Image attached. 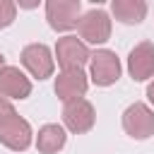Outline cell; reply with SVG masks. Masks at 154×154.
Returning a JSON list of instances; mask_svg holds the SVG:
<instances>
[{"label": "cell", "mask_w": 154, "mask_h": 154, "mask_svg": "<svg viewBox=\"0 0 154 154\" xmlns=\"http://www.w3.org/2000/svg\"><path fill=\"white\" fill-rule=\"evenodd\" d=\"M120 72H123V65H120V58L116 55V51L99 48V51L91 53V58H89V79L96 87L116 84L120 79Z\"/></svg>", "instance_id": "obj_1"}, {"label": "cell", "mask_w": 154, "mask_h": 154, "mask_svg": "<svg viewBox=\"0 0 154 154\" xmlns=\"http://www.w3.org/2000/svg\"><path fill=\"white\" fill-rule=\"evenodd\" d=\"M77 31H79V38L84 43H94V46H101L111 38V31H113V22H111V14L101 7L96 10H89L82 14L79 24H77Z\"/></svg>", "instance_id": "obj_2"}, {"label": "cell", "mask_w": 154, "mask_h": 154, "mask_svg": "<svg viewBox=\"0 0 154 154\" xmlns=\"http://www.w3.org/2000/svg\"><path fill=\"white\" fill-rule=\"evenodd\" d=\"M120 123H123L125 135L132 137V140H149L154 135V111L142 101L130 103L123 111Z\"/></svg>", "instance_id": "obj_3"}, {"label": "cell", "mask_w": 154, "mask_h": 154, "mask_svg": "<svg viewBox=\"0 0 154 154\" xmlns=\"http://www.w3.org/2000/svg\"><path fill=\"white\" fill-rule=\"evenodd\" d=\"M46 19L53 31H72L82 19V5L79 0H48Z\"/></svg>", "instance_id": "obj_4"}, {"label": "cell", "mask_w": 154, "mask_h": 154, "mask_svg": "<svg viewBox=\"0 0 154 154\" xmlns=\"http://www.w3.org/2000/svg\"><path fill=\"white\" fill-rule=\"evenodd\" d=\"M19 60H22V65L26 67V72L34 79H48V77H53L55 55L51 53V48L46 43H29V46H24Z\"/></svg>", "instance_id": "obj_5"}, {"label": "cell", "mask_w": 154, "mask_h": 154, "mask_svg": "<svg viewBox=\"0 0 154 154\" xmlns=\"http://www.w3.org/2000/svg\"><path fill=\"white\" fill-rule=\"evenodd\" d=\"M0 142L10 152H24V149H29L31 142H34V130H31L29 120L22 118L19 113H14L7 120H2L0 123Z\"/></svg>", "instance_id": "obj_6"}, {"label": "cell", "mask_w": 154, "mask_h": 154, "mask_svg": "<svg viewBox=\"0 0 154 154\" xmlns=\"http://www.w3.org/2000/svg\"><path fill=\"white\" fill-rule=\"evenodd\" d=\"M89 58H91V53L82 38L67 34L55 41V60L63 70H82V65L89 63Z\"/></svg>", "instance_id": "obj_7"}, {"label": "cell", "mask_w": 154, "mask_h": 154, "mask_svg": "<svg viewBox=\"0 0 154 154\" xmlns=\"http://www.w3.org/2000/svg\"><path fill=\"white\" fill-rule=\"evenodd\" d=\"M96 123V108L91 101L87 99H79V101H72V103H65L63 106V125L72 132V135H84L94 128Z\"/></svg>", "instance_id": "obj_8"}, {"label": "cell", "mask_w": 154, "mask_h": 154, "mask_svg": "<svg viewBox=\"0 0 154 154\" xmlns=\"http://www.w3.org/2000/svg\"><path fill=\"white\" fill-rule=\"evenodd\" d=\"M87 89H89V77L84 75V70H63L53 84V91L63 103L84 99Z\"/></svg>", "instance_id": "obj_9"}, {"label": "cell", "mask_w": 154, "mask_h": 154, "mask_svg": "<svg viewBox=\"0 0 154 154\" xmlns=\"http://www.w3.org/2000/svg\"><path fill=\"white\" fill-rule=\"evenodd\" d=\"M128 72L135 82H147L149 77H154V43L152 41H140L128 53Z\"/></svg>", "instance_id": "obj_10"}, {"label": "cell", "mask_w": 154, "mask_h": 154, "mask_svg": "<svg viewBox=\"0 0 154 154\" xmlns=\"http://www.w3.org/2000/svg\"><path fill=\"white\" fill-rule=\"evenodd\" d=\"M0 94L7 99H29L31 96V79L17 67L7 65L0 70Z\"/></svg>", "instance_id": "obj_11"}, {"label": "cell", "mask_w": 154, "mask_h": 154, "mask_svg": "<svg viewBox=\"0 0 154 154\" xmlns=\"http://www.w3.org/2000/svg\"><path fill=\"white\" fill-rule=\"evenodd\" d=\"M67 142V132L63 125L58 123H46L38 128V135H36V149L38 154H58Z\"/></svg>", "instance_id": "obj_12"}, {"label": "cell", "mask_w": 154, "mask_h": 154, "mask_svg": "<svg viewBox=\"0 0 154 154\" xmlns=\"http://www.w3.org/2000/svg\"><path fill=\"white\" fill-rule=\"evenodd\" d=\"M111 12L120 24H140L147 17V2L144 0H113Z\"/></svg>", "instance_id": "obj_13"}, {"label": "cell", "mask_w": 154, "mask_h": 154, "mask_svg": "<svg viewBox=\"0 0 154 154\" xmlns=\"http://www.w3.org/2000/svg\"><path fill=\"white\" fill-rule=\"evenodd\" d=\"M17 19V5L12 0H0V29H7Z\"/></svg>", "instance_id": "obj_14"}, {"label": "cell", "mask_w": 154, "mask_h": 154, "mask_svg": "<svg viewBox=\"0 0 154 154\" xmlns=\"http://www.w3.org/2000/svg\"><path fill=\"white\" fill-rule=\"evenodd\" d=\"M14 113H17V111H14L12 101H10L7 96H2V94H0V123H2V120H7V118H10V116H14Z\"/></svg>", "instance_id": "obj_15"}, {"label": "cell", "mask_w": 154, "mask_h": 154, "mask_svg": "<svg viewBox=\"0 0 154 154\" xmlns=\"http://www.w3.org/2000/svg\"><path fill=\"white\" fill-rule=\"evenodd\" d=\"M147 99H149V103L154 106V79L149 82V87H147Z\"/></svg>", "instance_id": "obj_16"}, {"label": "cell", "mask_w": 154, "mask_h": 154, "mask_svg": "<svg viewBox=\"0 0 154 154\" xmlns=\"http://www.w3.org/2000/svg\"><path fill=\"white\" fill-rule=\"evenodd\" d=\"M2 67H7V63H5V55L0 53V70H2Z\"/></svg>", "instance_id": "obj_17"}]
</instances>
